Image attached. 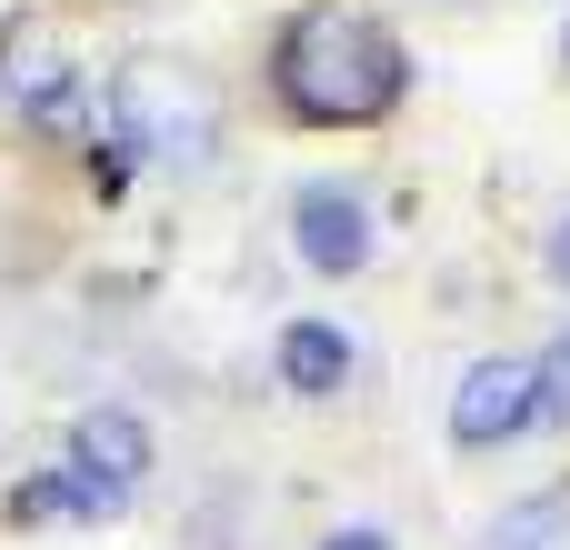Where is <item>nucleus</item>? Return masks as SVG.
<instances>
[{
    "label": "nucleus",
    "instance_id": "1",
    "mask_svg": "<svg viewBox=\"0 0 570 550\" xmlns=\"http://www.w3.org/2000/svg\"><path fill=\"white\" fill-rule=\"evenodd\" d=\"M271 80H281V110H291V120H311V130H361V120L401 110L411 60H401V40H391L371 10L311 0V10L281 30Z\"/></svg>",
    "mask_w": 570,
    "mask_h": 550
},
{
    "label": "nucleus",
    "instance_id": "2",
    "mask_svg": "<svg viewBox=\"0 0 570 550\" xmlns=\"http://www.w3.org/2000/svg\"><path fill=\"white\" fill-rule=\"evenodd\" d=\"M110 120H120L140 150H160V160H210V140H220L210 90H180L170 70H130V80L110 90Z\"/></svg>",
    "mask_w": 570,
    "mask_h": 550
},
{
    "label": "nucleus",
    "instance_id": "3",
    "mask_svg": "<svg viewBox=\"0 0 570 550\" xmlns=\"http://www.w3.org/2000/svg\"><path fill=\"white\" fill-rule=\"evenodd\" d=\"M140 481H150V431H140V411H80V431H70V511L110 521Z\"/></svg>",
    "mask_w": 570,
    "mask_h": 550
},
{
    "label": "nucleus",
    "instance_id": "4",
    "mask_svg": "<svg viewBox=\"0 0 570 550\" xmlns=\"http://www.w3.org/2000/svg\"><path fill=\"white\" fill-rule=\"evenodd\" d=\"M531 421H541L531 361H471V371H461V391H451V441H461V451H501V441H521Z\"/></svg>",
    "mask_w": 570,
    "mask_h": 550
},
{
    "label": "nucleus",
    "instance_id": "5",
    "mask_svg": "<svg viewBox=\"0 0 570 550\" xmlns=\"http://www.w3.org/2000/svg\"><path fill=\"white\" fill-rule=\"evenodd\" d=\"M291 230H301V261H311V271H331V281H341V271H361V261H371V240H381V230H371V200H361V190H341V180H311V190L291 200Z\"/></svg>",
    "mask_w": 570,
    "mask_h": 550
},
{
    "label": "nucleus",
    "instance_id": "6",
    "mask_svg": "<svg viewBox=\"0 0 570 550\" xmlns=\"http://www.w3.org/2000/svg\"><path fill=\"white\" fill-rule=\"evenodd\" d=\"M281 381H291L301 401H331V391L351 381V341H341L331 321H291V331H281Z\"/></svg>",
    "mask_w": 570,
    "mask_h": 550
},
{
    "label": "nucleus",
    "instance_id": "7",
    "mask_svg": "<svg viewBox=\"0 0 570 550\" xmlns=\"http://www.w3.org/2000/svg\"><path fill=\"white\" fill-rule=\"evenodd\" d=\"M481 550H570V501L551 491V501H521V511H501Z\"/></svg>",
    "mask_w": 570,
    "mask_h": 550
},
{
    "label": "nucleus",
    "instance_id": "8",
    "mask_svg": "<svg viewBox=\"0 0 570 550\" xmlns=\"http://www.w3.org/2000/svg\"><path fill=\"white\" fill-rule=\"evenodd\" d=\"M10 90H20V110H30L40 130H60V120L80 110V70H70V60H40V70H20Z\"/></svg>",
    "mask_w": 570,
    "mask_h": 550
},
{
    "label": "nucleus",
    "instance_id": "9",
    "mask_svg": "<svg viewBox=\"0 0 570 550\" xmlns=\"http://www.w3.org/2000/svg\"><path fill=\"white\" fill-rule=\"evenodd\" d=\"M130 180H140V140H130L120 120H100V140H90V190H100V200H120Z\"/></svg>",
    "mask_w": 570,
    "mask_h": 550
},
{
    "label": "nucleus",
    "instance_id": "10",
    "mask_svg": "<svg viewBox=\"0 0 570 550\" xmlns=\"http://www.w3.org/2000/svg\"><path fill=\"white\" fill-rule=\"evenodd\" d=\"M60 511H70V471H40V481L10 491V521H20V531H30V521H60Z\"/></svg>",
    "mask_w": 570,
    "mask_h": 550
},
{
    "label": "nucleus",
    "instance_id": "11",
    "mask_svg": "<svg viewBox=\"0 0 570 550\" xmlns=\"http://www.w3.org/2000/svg\"><path fill=\"white\" fill-rule=\"evenodd\" d=\"M531 381H541V421H570V331L531 361Z\"/></svg>",
    "mask_w": 570,
    "mask_h": 550
},
{
    "label": "nucleus",
    "instance_id": "12",
    "mask_svg": "<svg viewBox=\"0 0 570 550\" xmlns=\"http://www.w3.org/2000/svg\"><path fill=\"white\" fill-rule=\"evenodd\" d=\"M321 550H391V541H381V531H331Z\"/></svg>",
    "mask_w": 570,
    "mask_h": 550
},
{
    "label": "nucleus",
    "instance_id": "13",
    "mask_svg": "<svg viewBox=\"0 0 570 550\" xmlns=\"http://www.w3.org/2000/svg\"><path fill=\"white\" fill-rule=\"evenodd\" d=\"M551 281H570V220L551 230Z\"/></svg>",
    "mask_w": 570,
    "mask_h": 550
}]
</instances>
